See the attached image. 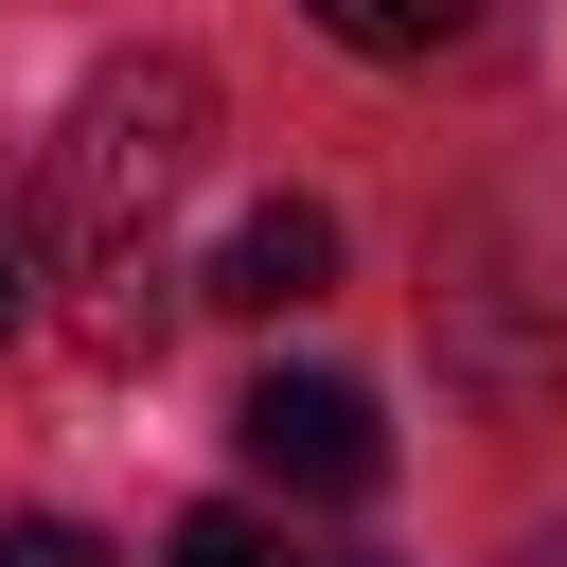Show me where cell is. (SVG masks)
Masks as SVG:
<instances>
[{
	"instance_id": "obj_6",
	"label": "cell",
	"mask_w": 567,
	"mask_h": 567,
	"mask_svg": "<svg viewBox=\"0 0 567 567\" xmlns=\"http://www.w3.org/2000/svg\"><path fill=\"white\" fill-rule=\"evenodd\" d=\"M0 567H106V532H71V514H0Z\"/></svg>"
},
{
	"instance_id": "obj_1",
	"label": "cell",
	"mask_w": 567,
	"mask_h": 567,
	"mask_svg": "<svg viewBox=\"0 0 567 567\" xmlns=\"http://www.w3.org/2000/svg\"><path fill=\"white\" fill-rule=\"evenodd\" d=\"M213 159V71L195 53H106L71 89V124L35 142V284H71V337L124 372L159 354L177 284H159V213L195 195Z\"/></svg>"
},
{
	"instance_id": "obj_7",
	"label": "cell",
	"mask_w": 567,
	"mask_h": 567,
	"mask_svg": "<svg viewBox=\"0 0 567 567\" xmlns=\"http://www.w3.org/2000/svg\"><path fill=\"white\" fill-rule=\"evenodd\" d=\"M18 301H35V266H18V248H0V319H18Z\"/></svg>"
},
{
	"instance_id": "obj_2",
	"label": "cell",
	"mask_w": 567,
	"mask_h": 567,
	"mask_svg": "<svg viewBox=\"0 0 567 567\" xmlns=\"http://www.w3.org/2000/svg\"><path fill=\"white\" fill-rule=\"evenodd\" d=\"M230 443H248V478H284V496H372V478H390V425H372L354 372H248Z\"/></svg>"
},
{
	"instance_id": "obj_3",
	"label": "cell",
	"mask_w": 567,
	"mask_h": 567,
	"mask_svg": "<svg viewBox=\"0 0 567 567\" xmlns=\"http://www.w3.org/2000/svg\"><path fill=\"white\" fill-rule=\"evenodd\" d=\"M195 301H230V319H301V301H337V213H319V195H248V213L213 230Z\"/></svg>"
},
{
	"instance_id": "obj_8",
	"label": "cell",
	"mask_w": 567,
	"mask_h": 567,
	"mask_svg": "<svg viewBox=\"0 0 567 567\" xmlns=\"http://www.w3.org/2000/svg\"><path fill=\"white\" fill-rule=\"evenodd\" d=\"M514 567H567V532H549V549H514Z\"/></svg>"
},
{
	"instance_id": "obj_4",
	"label": "cell",
	"mask_w": 567,
	"mask_h": 567,
	"mask_svg": "<svg viewBox=\"0 0 567 567\" xmlns=\"http://www.w3.org/2000/svg\"><path fill=\"white\" fill-rule=\"evenodd\" d=\"M337 53H372V71H408V53H461L478 35V0H301Z\"/></svg>"
},
{
	"instance_id": "obj_5",
	"label": "cell",
	"mask_w": 567,
	"mask_h": 567,
	"mask_svg": "<svg viewBox=\"0 0 567 567\" xmlns=\"http://www.w3.org/2000/svg\"><path fill=\"white\" fill-rule=\"evenodd\" d=\"M159 567H284V532H266V514H230V496H213V514H177V549H159Z\"/></svg>"
}]
</instances>
